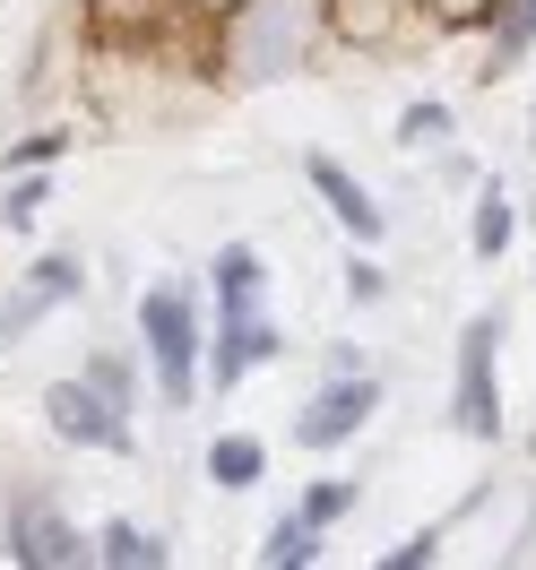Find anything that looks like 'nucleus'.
<instances>
[{"instance_id": "obj_1", "label": "nucleus", "mask_w": 536, "mask_h": 570, "mask_svg": "<svg viewBox=\"0 0 536 570\" xmlns=\"http://www.w3.org/2000/svg\"><path fill=\"white\" fill-rule=\"evenodd\" d=\"M312 27H321V0H251L234 18V78L260 87V78H286L303 52H312Z\"/></svg>"}, {"instance_id": "obj_2", "label": "nucleus", "mask_w": 536, "mask_h": 570, "mask_svg": "<svg viewBox=\"0 0 536 570\" xmlns=\"http://www.w3.org/2000/svg\"><path fill=\"white\" fill-rule=\"evenodd\" d=\"M139 337H147V363H156V390H165V406H182V397L199 390V303H191L182 285H147Z\"/></svg>"}, {"instance_id": "obj_3", "label": "nucleus", "mask_w": 536, "mask_h": 570, "mask_svg": "<svg viewBox=\"0 0 536 570\" xmlns=\"http://www.w3.org/2000/svg\"><path fill=\"white\" fill-rule=\"evenodd\" d=\"M43 415H52V432L78 441V450H113V459L139 450V441H130V415H121L113 397H96L87 381H52V390H43Z\"/></svg>"}, {"instance_id": "obj_4", "label": "nucleus", "mask_w": 536, "mask_h": 570, "mask_svg": "<svg viewBox=\"0 0 536 570\" xmlns=\"http://www.w3.org/2000/svg\"><path fill=\"white\" fill-rule=\"evenodd\" d=\"M372 406H381V381L355 363V372H338V381L294 415V441H303V450H338V441H355V432L372 424Z\"/></svg>"}, {"instance_id": "obj_5", "label": "nucleus", "mask_w": 536, "mask_h": 570, "mask_svg": "<svg viewBox=\"0 0 536 570\" xmlns=\"http://www.w3.org/2000/svg\"><path fill=\"white\" fill-rule=\"evenodd\" d=\"M459 432H476V441H494L501 415H494V321H476L459 337Z\"/></svg>"}, {"instance_id": "obj_6", "label": "nucleus", "mask_w": 536, "mask_h": 570, "mask_svg": "<svg viewBox=\"0 0 536 570\" xmlns=\"http://www.w3.org/2000/svg\"><path fill=\"white\" fill-rule=\"evenodd\" d=\"M9 553L36 570H61V562H87V535L52 510V501H18V519H9Z\"/></svg>"}, {"instance_id": "obj_7", "label": "nucleus", "mask_w": 536, "mask_h": 570, "mask_svg": "<svg viewBox=\"0 0 536 570\" xmlns=\"http://www.w3.org/2000/svg\"><path fill=\"white\" fill-rule=\"evenodd\" d=\"M303 174H312V190H321L329 208L347 216V234H355V243H372V234H381V208H372V190H363V181L347 174L338 156H303Z\"/></svg>"}, {"instance_id": "obj_8", "label": "nucleus", "mask_w": 536, "mask_h": 570, "mask_svg": "<svg viewBox=\"0 0 536 570\" xmlns=\"http://www.w3.org/2000/svg\"><path fill=\"white\" fill-rule=\"evenodd\" d=\"M269 355H277V328L260 321V312H251V321H225V337H216V381L234 390L251 363H269Z\"/></svg>"}, {"instance_id": "obj_9", "label": "nucleus", "mask_w": 536, "mask_h": 570, "mask_svg": "<svg viewBox=\"0 0 536 570\" xmlns=\"http://www.w3.org/2000/svg\"><path fill=\"white\" fill-rule=\"evenodd\" d=\"M216 312H225V321H251V312H260V250H225V259H216Z\"/></svg>"}, {"instance_id": "obj_10", "label": "nucleus", "mask_w": 536, "mask_h": 570, "mask_svg": "<svg viewBox=\"0 0 536 570\" xmlns=\"http://www.w3.org/2000/svg\"><path fill=\"white\" fill-rule=\"evenodd\" d=\"M510 234H519V216H510V199H501V181H485V199H476V259H501Z\"/></svg>"}, {"instance_id": "obj_11", "label": "nucleus", "mask_w": 536, "mask_h": 570, "mask_svg": "<svg viewBox=\"0 0 536 570\" xmlns=\"http://www.w3.org/2000/svg\"><path fill=\"white\" fill-rule=\"evenodd\" d=\"M96 553H105V562L147 570V562H165V535H147V528H130V519H113V528L96 535Z\"/></svg>"}, {"instance_id": "obj_12", "label": "nucleus", "mask_w": 536, "mask_h": 570, "mask_svg": "<svg viewBox=\"0 0 536 570\" xmlns=\"http://www.w3.org/2000/svg\"><path fill=\"white\" fill-rule=\"evenodd\" d=\"M260 466H269V459H260V441H251V432H225V441L208 450V475H216V484H260Z\"/></svg>"}, {"instance_id": "obj_13", "label": "nucleus", "mask_w": 536, "mask_h": 570, "mask_svg": "<svg viewBox=\"0 0 536 570\" xmlns=\"http://www.w3.org/2000/svg\"><path fill=\"white\" fill-rule=\"evenodd\" d=\"M269 562H312L321 553V519H303V510H286L277 528H269V544H260Z\"/></svg>"}, {"instance_id": "obj_14", "label": "nucleus", "mask_w": 536, "mask_h": 570, "mask_svg": "<svg viewBox=\"0 0 536 570\" xmlns=\"http://www.w3.org/2000/svg\"><path fill=\"white\" fill-rule=\"evenodd\" d=\"M43 312H52V294H43L36 277H27L18 294H9V312H0V346H18V337H27V328L43 321Z\"/></svg>"}, {"instance_id": "obj_15", "label": "nucleus", "mask_w": 536, "mask_h": 570, "mask_svg": "<svg viewBox=\"0 0 536 570\" xmlns=\"http://www.w3.org/2000/svg\"><path fill=\"white\" fill-rule=\"evenodd\" d=\"M536 43V0H501V61H519Z\"/></svg>"}, {"instance_id": "obj_16", "label": "nucleus", "mask_w": 536, "mask_h": 570, "mask_svg": "<svg viewBox=\"0 0 536 570\" xmlns=\"http://www.w3.org/2000/svg\"><path fill=\"white\" fill-rule=\"evenodd\" d=\"M87 390L113 397V406L130 415V363H121V355H96V363H87Z\"/></svg>"}, {"instance_id": "obj_17", "label": "nucleus", "mask_w": 536, "mask_h": 570, "mask_svg": "<svg viewBox=\"0 0 536 570\" xmlns=\"http://www.w3.org/2000/svg\"><path fill=\"white\" fill-rule=\"evenodd\" d=\"M347 501H355V484H312V493L294 501V510H303V519H321V528H329V519H347Z\"/></svg>"}, {"instance_id": "obj_18", "label": "nucleus", "mask_w": 536, "mask_h": 570, "mask_svg": "<svg viewBox=\"0 0 536 570\" xmlns=\"http://www.w3.org/2000/svg\"><path fill=\"white\" fill-rule=\"evenodd\" d=\"M36 208H43V174H27L18 190H9V208H0V216H9V225H27Z\"/></svg>"}, {"instance_id": "obj_19", "label": "nucleus", "mask_w": 536, "mask_h": 570, "mask_svg": "<svg viewBox=\"0 0 536 570\" xmlns=\"http://www.w3.org/2000/svg\"><path fill=\"white\" fill-rule=\"evenodd\" d=\"M43 156H61V130H36L27 147H9V165H18V174H27V165H43Z\"/></svg>"}, {"instance_id": "obj_20", "label": "nucleus", "mask_w": 536, "mask_h": 570, "mask_svg": "<svg viewBox=\"0 0 536 570\" xmlns=\"http://www.w3.org/2000/svg\"><path fill=\"white\" fill-rule=\"evenodd\" d=\"M36 285L43 294H78V268L70 259H36Z\"/></svg>"}, {"instance_id": "obj_21", "label": "nucleus", "mask_w": 536, "mask_h": 570, "mask_svg": "<svg viewBox=\"0 0 536 570\" xmlns=\"http://www.w3.org/2000/svg\"><path fill=\"white\" fill-rule=\"evenodd\" d=\"M347 294H355V303H381V268H372V259H355V268H347Z\"/></svg>"}, {"instance_id": "obj_22", "label": "nucleus", "mask_w": 536, "mask_h": 570, "mask_svg": "<svg viewBox=\"0 0 536 570\" xmlns=\"http://www.w3.org/2000/svg\"><path fill=\"white\" fill-rule=\"evenodd\" d=\"M432 130H450V112H441V105H416V112H407V139H432Z\"/></svg>"}, {"instance_id": "obj_23", "label": "nucleus", "mask_w": 536, "mask_h": 570, "mask_svg": "<svg viewBox=\"0 0 536 570\" xmlns=\"http://www.w3.org/2000/svg\"><path fill=\"white\" fill-rule=\"evenodd\" d=\"M450 9H459V0H450Z\"/></svg>"}]
</instances>
